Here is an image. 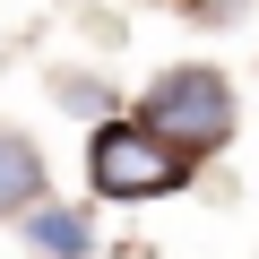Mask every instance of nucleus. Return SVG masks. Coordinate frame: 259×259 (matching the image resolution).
Returning <instances> with one entry per match:
<instances>
[{
  "instance_id": "nucleus-3",
  "label": "nucleus",
  "mask_w": 259,
  "mask_h": 259,
  "mask_svg": "<svg viewBox=\"0 0 259 259\" xmlns=\"http://www.w3.org/2000/svg\"><path fill=\"white\" fill-rule=\"evenodd\" d=\"M35 190H44V156L18 139V130H0V216H9V207H35Z\"/></svg>"
},
{
  "instance_id": "nucleus-1",
  "label": "nucleus",
  "mask_w": 259,
  "mask_h": 259,
  "mask_svg": "<svg viewBox=\"0 0 259 259\" xmlns=\"http://www.w3.org/2000/svg\"><path fill=\"white\" fill-rule=\"evenodd\" d=\"M87 164H95V190H104V199H164V190L190 173V156L164 147L147 121H104L95 147H87Z\"/></svg>"
},
{
  "instance_id": "nucleus-2",
  "label": "nucleus",
  "mask_w": 259,
  "mask_h": 259,
  "mask_svg": "<svg viewBox=\"0 0 259 259\" xmlns=\"http://www.w3.org/2000/svg\"><path fill=\"white\" fill-rule=\"evenodd\" d=\"M147 130H156L164 147H182V156L225 147V139H233V95H225V78H216V69H173V78L147 95Z\"/></svg>"
},
{
  "instance_id": "nucleus-4",
  "label": "nucleus",
  "mask_w": 259,
  "mask_h": 259,
  "mask_svg": "<svg viewBox=\"0 0 259 259\" xmlns=\"http://www.w3.org/2000/svg\"><path fill=\"white\" fill-rule=\"evenodd\" d=\"M26 242H35V250H52V259H87V242H95V233H87V216H78V207H35V216H26Z\"/></svg>"
}]
</instances>
